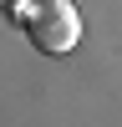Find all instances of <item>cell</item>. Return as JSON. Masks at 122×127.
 <instances>
[{
	"mask_svg": "<svg viewBox=\"0 0 122 127\" xmlns=\"http://www.w3.org/2000/svg\"><path fill=\"white\" fill-rule=\"evenodd\" d=\"M20 20H26L30 46L46 51V56H66L81 41V10L71 5V0H30Z\"/></svg>",
	"mask_w": 122,
	"mask_h": 127,
	"instance_id": "obj_1",
	"label": "cell"
},
{
	"mask_svg": "<svg viewBox=\"0 0 122 127\" xmlns=\"http://www.w3.org/2000/svg\"><path fill=\"white\" fill-rule=\"evenodd\" d=\"M26 5H30V0H0V10H5V15H26Z\"/></svg>",
	"mask_w": 122,
	"mask_h": 127,
	"instance_id": "obj_2",
	"label": "cell"
}]
</instances>
